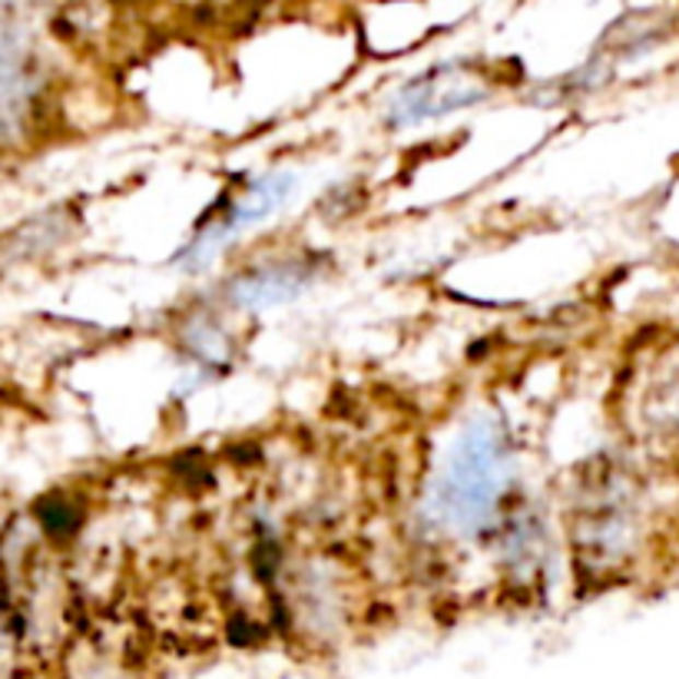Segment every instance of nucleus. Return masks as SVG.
Wrapping results in <instances>:
<instances>
[{
  "instance_id": "1",
  "label": "nucleus",
  "mask_w": 679,
  "mask_h": 679,
  "mask_svg": "<svg viewBox=\"0 0 679 679\" xmlns=\"http://www.w3.org/2000/svg\"><path fill=\"white\" fill-rule=\"evenodd\" d=\"M511 471L514 450L504 424L494 414L468 418L431 478V520L455 537H478L497 517Z\"/></svg>"
},
{
  "instance_id": "4",
  "label": "nucleus",
  "mask_w": 679,
  "mask_h": 679,
  "mask_svg": "<svg viewBox=\"0 0 679 679\" xmlns=\"http://www.w3.org/2000/svg\"><path fill=\"white\" fill-rule=\"evenodd\" d=\"M305 282H308V276L298 272L295 266H269V269H259V272L243 276L233 285L230 298L239 308L262 312V308H272V305H282V302L295 298L305 289Z\"/></svg>"
},
{
  "instance_id": "2",
  "label": "nucleus",
  "mask_w": 679,
  "mask_h": 679,
  "mask_svg": "<svg viewBox=\"0 0 679 679\" xmlns=\"http://www.w3.org/2000/svg\"><path fill=\"white\" fill-rule=\"evenodd\" d=\"M292 192H295V176L285 169L256 176L253 183L243 186V192L233 202H225V209L206 225V230H199L192 236L189 246H183V253L173 262L189 272L209 269V262H215L225 249H230V243H236V236H243V233L256 230L259 222L272 219L276 209H282Z\"/></svg>"
},
{
  "instance_id": "3",
  "label": "nucleus",
  "mask_w": 679,
  "mask_h": 679,
  "mask_svg": "<svg viewBox=\"0 0 679 679\" xmlns=\"http://www.w3.org/2000/svg\"><path fill=\"white\" fill-rule=\"evenodd\" d=\"M484 96V83L475 73H468L465 63H441L398 86L385 106V117L395 130H408L428 120H441L447 113L468 109Z\"/></svg>"
}]
</instances>
